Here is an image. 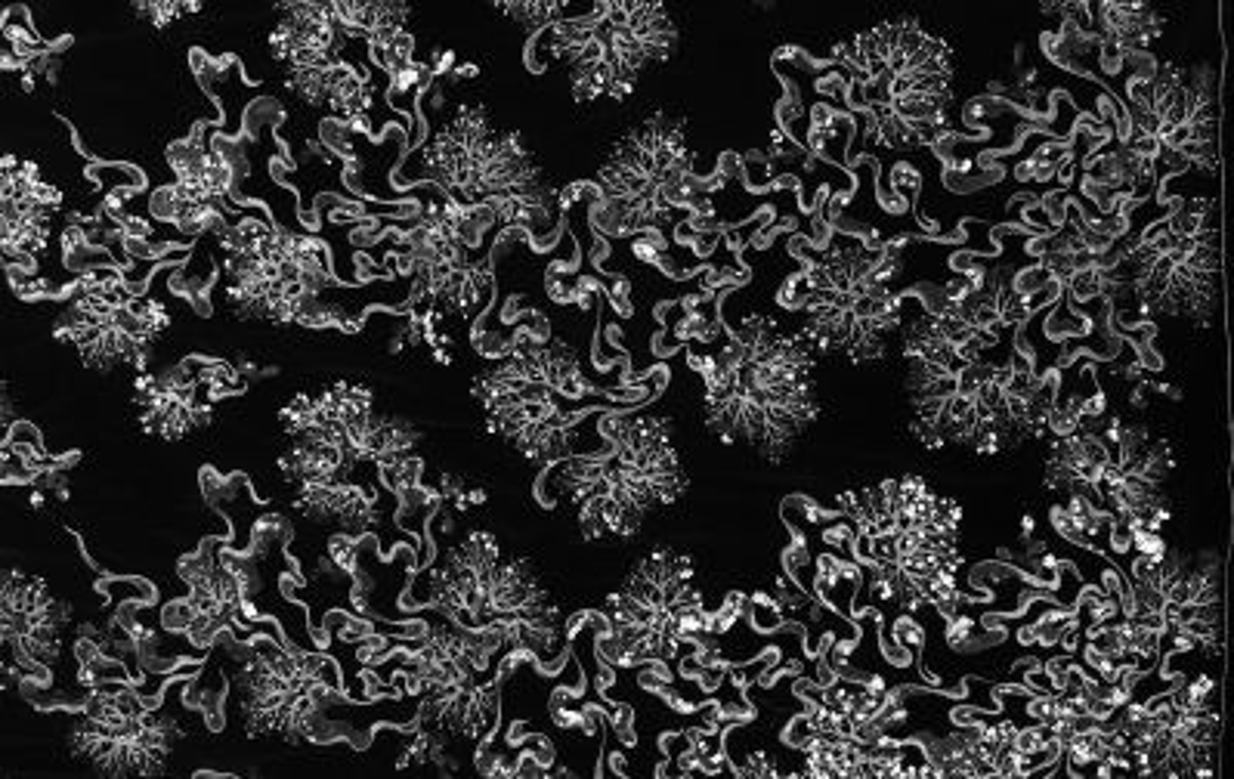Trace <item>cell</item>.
Here are the masks:
<instances>
[{
  "label": "cell",
  "instance_id": "ba28073f",
  "mask_svg": "<svg viewBox=\"0 0 1234 779\" xmlns=\"http://www.w3.org/2000/svg\"><path fill=\"white\" fill-rule=\"evenodd\" d=\"M814 736H817V730L811 727L808 715H798V718L789 724V730H786V742L792 745V749H798V752H805L808 742H811Z\"/></svg>",
  "mask_w": 1234,
  "mask_h": 779
},
{
  "label": "cell",
  "instance_id": "6da1fadb",
  "mask_svg": "<svg viewBox=\"0 0 1234 779\" xmlns=\"http://www.w3.org/2000/svg\"><path fill=\"white\" fill-rule=\"evenodd\" d=\"M62 192L44 183L35 164L13 155L0 164V251L7 269L38 273L53 242Z\"/></svg>",
  "mask_w": 1234,
  "mask_h": 779
},
{
  "label": "cell",
  "instance_id": "7a4b0ae2",
  "mask_svg": "<svg viewBox=\"0 0 1234 779\" xmlns=\"http://www.w3.org/2000/svg\"><path fill=\"white\" fill-rule=\"evenodd\" d=\"M270 31V50L288 69H331L344 62L347 31L335 4H282Z\"/></svg>",
  "mask_w": 1234,
  "mask_h": 779
},
{
  "label": "cell",
  "instance_id": "277c9868",
  "mask_svg": "<svg viewBox=\"0 0 1234 779\" xmlns=\"http://www.w3.org/2000/svg\"><path fill=\"white\" fill-rule=\"evenodd\" d=\"M498 10L508 13L523 28L536 31V35L542 28L560 22V4H551V0H545V4H529V0H520V4H498Z\"/></svg>",
  "mask_w": 1234,
  "mask_h": 779
},
{
  "label": "cell",
  "instance_id": "52a82bcc",
  "mask_svg": "<svg viewBox=\"0 0 1234 779\" xmlns=\"http://www.w3.org/2000/svg\"><path fill=\"white\" fill-rule=\"evenodd\" d=\"M137 10H140L143 16H149L152 25L164 28V25H171L174 19H180L183 13L202 10V4H140Z\"/></svg>",
  "mask_w": 1234,
  "mask_h": 779
},
{
  "label": "cell",
  "instance_id": "8992f818",
  "mask_svg": "<svg viewBox=\"0 0 1234 779\" xmlns=\"http://www.w3.org/2000/svg\"><path fill=\"white\" fill-rule=\"evenodd\" d=\"M746 613H749L755 631H777V628L786 622L780 603H777V600H767L764 594H755L752 600H746Z\"/></svg>",
  "mask_w": 1234,
  "mask_h": 779
},
{
  "label": "cell",
  "instance_id": "5b68a950",
  "mask_svg": "<svg viewBox=\"0 0 1234 779\" xmlns=\"http://www.w3.org/2000/svg\"><path fill=\"white\" fill-rule=\"evenodd\" d=\"M90 177L103 183L109 195H118V192H127V195H130V192H137V189L143 186L140 171H137V167H130V164H93V167H90Z\"/></svg>",
  "mask_w": 1234,
  "mask_h": 779
},
{
  "label": "cell",
  "instance_id": "3957f363",
  "mask_svg": "<svg viewBox=\"0 0 1234 779\" xmlns=\"http://www.w3.org/2000/svg\"><path fill=\"white\" fill-rule=\"evenodd\" d=\"M53 467H59V461L47 455L41 433L28 421H16L4 430V443H0V480L7 486L35 483L41 473Z\"/></svg>",
  "mask_w": 1234,
  "mask_h": 779
}]
</instances>
